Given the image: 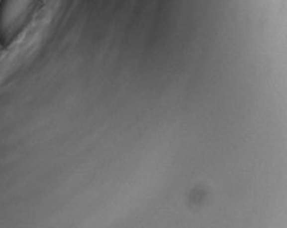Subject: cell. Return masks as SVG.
Segmentation results:
<instances>
[{
	"mask_svg": "<svg viewBox=\"0 0 287 228\" xmlns=\"http://www.w3.org/2000/svg\"><path fill=\"white\" fill-rule=\"evenodd\" d=\"M45 0H0V46L7 49L25 33Z\"/></svg>",
	"mask_w": 287,
	"mask_h": 228,
	"instance_id": "cell-1",
	"label": "cell"
}]
</instances>
